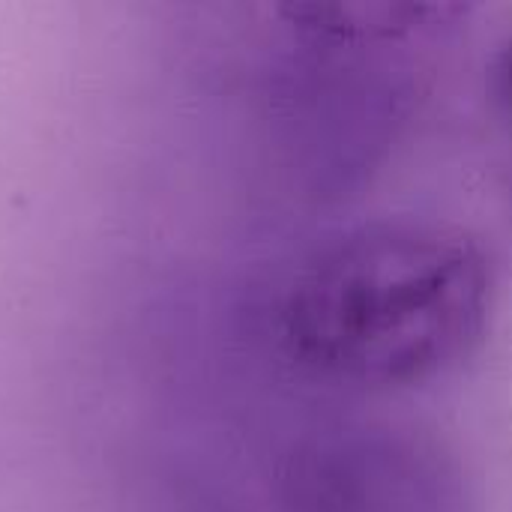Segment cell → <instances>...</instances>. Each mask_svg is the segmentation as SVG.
Listing matches in <instances>:
<instances>
[{"label":"cell","instance_id":"cell-1","mask_svg":"<svg viewBox=\"0 0 512 512\" xmlns=\"http://www.w3.org/2000/svg\"><path fill=\"white\" fill-rule=\"evenodd\" d=\"M495 297L474 234L384 219L321 249L282 306V339L306 369L360 387H411L459 366L483 339Z\"/></svg>","mask_w":512,"mask_h":512},{"label":"cell","instance_id":"cell-2","mask_svg":"<svg viewBox=\"0 0 512 512\" xmlns=\"http://www.w3.org/2000/svg\"><path fill=\"white\" fill-rule=\"evenodd\" d=\"M489 81H492V96H495V102L501 105V111L512 120V36L504 42V48L495 54Z\"/></svg>","mask_w":512,"mask_h":512}]
</instances>
